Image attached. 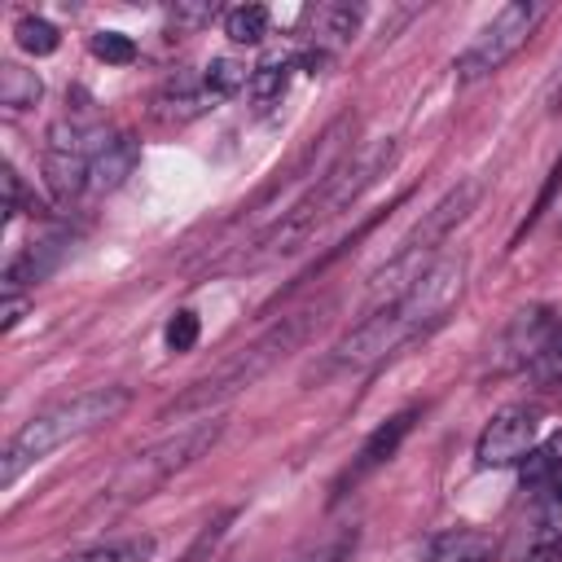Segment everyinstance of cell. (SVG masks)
Returning <instances> with one entry per match:
<instances>
[{"mask_svg":"<svg viewBox=\"0 0 562 562\" xmlns=\"http://www.w3.org/2000/svg\"><path fill=\"white\" fill-rule=\"evenodd\" d=\"M395 162V140H378L342 162H334L290 211H281V220L255 241V255L250 263H263V259H277V255H294L303 241H312L334 215H342L369 184H378Z\"/></svg>","mask_w":562,"mask_h":562,"instance_id":"6da1fadb","label":"cell"},{"mask_svg":"<svg viewBox=\"0 0 562 562\" xmlns=\"http://www.w3.org/2000/svg\"><path fill=\"white\" fill-rule=\"evenodd\" d=\"M127 404H132V391H127V386H88V391H79V395H70V400H61V404H53V408L26 417L22 430L4 443L0 483L13 487L22 470H31L35 461H44L53 448H61V443H70V439H79V435H88V430L114 422Z\"/></svg>","mask_w":562,"mask_h":562,"instance_id":"7a4b0ae2","label":"cell"},{"mask_svg":"<svg viewBox=\"0 0 562 562\" xmlns=\"http://www.w3.org/2000/svg\"><path fill=\"white\" fill-rule=\"evenodd\" d=\"M312 325H316V307H303V312L281 316V321L268 325L255 342H246L241 351H233L220 369H211V373L198 378L184 395H176L171 413H198V408H211V404H220V400H228V395L255 386V382H259L263 373H272L290 351H299V347L307 342Z\"/></svg>","mask_w":562,"mask_h":562,"instance_id":"3957f363","label":"cell"},{"mask_svg":"<svg viewBox=\"0 0 562 562\" xmlns=\"http://www.w3.org/2000/svg\"><path fill=\"white\" fill-rule=\"evenodd\" d=\"M220 435H224V417H202V422L176 426L171 435L154 439L149 448H140L136 457H127V461L114 470V479H110V487H105V501H114V505H136V501L154 496V492L167 487L180 470H189L193 461H202V457L220 443Z\"/></svg>","mask_w":562,"mask_h":562,"instance_id":"277c9868","label":"cell"},{"mask_svg":"<svg viewBox=\"0 0 562 562\" xmlns=\"http://www.w3.org/2000/svg\"><path fill=\"white\" fill-rule=\"evenodd\" d=\"M479 198H483V184H479V180H461L457 189H448V193L422 215V224L404 237L400 255L373 277V290H386V299H395L400 290H408V285L435 263V250L452 237V228L479 206Z\"/></svg>","mask_w":562,"mask_h":562,"instance_id":"5b68a950","label":"cell"},{"mask_svg":"<svg viewBox=\"0 0 562 562\" xmlns=\"http://www.w3.org/2000/svg\"><path fill=\"white\" fill-rule=\"evenodd\" d=\"M422 334H426V325H422L417 312L404 303V294L382 299V303H378L351 334H342V338L329 347V356H325V373L369 369V364L395 356L404 342H413V338H422Z\"/></svg>","mask_w":562,"mask_h":562,"instance_id":"8992f818","label":"cell"},{"mask_svg":"<svg viewBox=\"0 0 562 562\" xmlns=\"http://www.w3.org/2000/svg\"><path fill=\"white\" fill-rule=\"evenodd\" d=\"M540 18H544V9L540 4H531V0H514V4H505V9H496L483 26H479V35L461 48V57H457V83H479V79H487V75H496L527 40H531V31L540 26Z\"/></svg>","mask_w":562,"mask_h":562,"instance_id":"52a82bcc","label":"cell"},{"mask_svg":"<svg viewBox=\"0 0 562 562\" xmlns=\"http://www.w3.org/2000/svg\"><path fill=\"white\" fill-rule=\"evenodd\" d=\"M496 360L501 369H540V373H553L562 364V321L544 307H522L501 342H496Z\"/></svg>","mask_w":562,"mask_h":562,"instance_id":"ba28073f","label":"cell"},{"mask_svg":"<svg viewBox=\"0 0 562 562\" xmlns=\"http://www.w3.org/2000/svg\"><path fill=\"white\" fill-rule=\"evenodd\" d=\"M536 426H540V413H536V408H527V404L501 408V413L483 426V435H479V443H474V461H479L483 470H501V465L522 461V457L531 452V443H536Z\"/></svg>","mask_w":562,"mask_h":562,"instance_id":"9c48e42d","label":"cell"},{"mask_svg":"<svg viewBox=\"0 0 562 562\" xmlns=\"http://www.w3.org/2000/svg\"><path fill=\"white\" fill-rule=\"evenodd\" d=\"M215 105V97H211V88H206V79H202V70H176V75H167V83L154 92V123H162V127H180V123H189V119H198V114H206Z\"/></svg>","mask_w":562,"mask_h":562,"instance_id":"30bf717a","label":"cell"},{"mask_svg":"<svg viewBox=\"0 0 562 562\" xmlns=\"http://www.w3.org/2000/svg\"><path fill=\"white\" fill-rule=\"evenodd\" d=\"M413 422H417V408H404V413H395V417H386L364 443H360V452H356V461H351V470L342 474V483H338V492L334 496H342L347 492V483H360L364 474H373L378 465H386L395 452H400V443H404V435L413 430Z\"/></svg>","mask_w":562,"mask_h":562,"instance_id":"8fae6325","label":"cell"},{"mask_svg":"<svg viewBox=\"0 0 562 562\" xmlns=\"http://www.w3.org/2000/svg\"><path fill=\"white\" fill-rule=\"evenodd\" d=\"M501 540L487 527H448L430 540L426 562H496Z\"/></svg>","mask_w":562,"mask_h":562,"instance_id":"7c38bea8","label":"cell"},{"mask_svg":"<svg viewBox=\"0 0 562 562\" xmlns=\"http://www.w3.org/2000/svg\"><path fill=\"white\" fill-rule=\"evenodd\" d=\"M136 162H140V145L132 136H105L101 149L92 154V180H88V189H97V193L119 189L136 171Z\"/></svg>","mask_w":562,"mask_h":562,"instance_id":"4fadbf2b","label":"cell"},{"mask_svg":"<svg viewBox=\"0 0 562 562\" xmlns=\"http://www.w3.org/2000/svg\"><path fill=\"white\" fill-rule=\"evenodd\" d=\"M360 18H364L360 4H316L307 13V22H312V31H307L312 48L316 53H334L338 44H347L360 31Z\"/></svg>","mask_w":562,"mask_h":562,"instance_id":"5bb4252c","label":"cell"},{"mask_svg":"<svg viewBox=\"0 0 562 562\" xmlns=\"http://www.w3.org/2000/svg\"><path fill=\"white\" fill-rule=\"evenodd\" d=\"M522 483L536 501H549V496H562V439L527 452V465H522Z\"/></svg>","mask_w":562,"mask_h":562,"instance_id":"9a60e30c","label":"cell"},{"mask_svg":"<svg viewBox=\"0 0 562 562\" xmlns=\"http://www.w3.org/2000/svg\"><path fill=\"white\" fill-rule=\"evenodd\" d=\"M154 553H158L154 536H119V540H105V544L61 553L57 562H154Z\"/></svg>","mask_w":562,"mask_h":562,"instance_id":"2e32d148","label":"cell"},{"mask_svg":"<svg viewBox=\"0 0 562 562\" xmlns=\"http://www.w3.org/2000/svg\"><path fill=\"white\" fill-rule=\"evenodd\" d=\"M57 255H61V241H35V246H26V250L4 268V294H18V285L44 281V277L53 272Z\"/></svg>","mask_w":562,"mask_h":562,"instance_id":"e0dca14e","label":"cell"},{"mask_svg":"<svg viewBox=\"0 0 562 562\" xmlns=\"http://www.w3.org/2000/svg\"><path fill=\"white\" fill-rule=\"evenodd\" d=\"M40 97H44V83H40V75H35V70L13 66V61H4V66H0V105H4L9 114L31 110Z\"/></svg>","mask_w":562,"mask_h":562,"instance_id":"ac0fdd59","label":"cell"},{"mask_svg":"<svg viewBox=\"0 0 562 562\" xmlns=\"http://www.w3.org/2000/svg\"><path fill=\"white\" fill-rule=\"evenodd\" d=\"M294 66H299V61H294V57H281V53H277V57H263L259 66H250V83H246V88H250V97H255V101H263V105H268V101H277V97H285Z\"/></svg>","mask_w":562,"mask_h":562,"instance_id":"d6986e66","label":"cell"},{"mask_svg":"<svg viewBox=\"0 0 562 562\" xmlns=\"http://www.w3.org/2000/svg\"><path fill=\"white\" fill-rule=\"evenodd\" d=\"M268 26H272V18L263 4H237L224 13V35L237 44H259L268 35Z\"/></svg>","mask_w":562,"mask_h":562,"instance_id":"ffe728a7","label":"cell"},{"mask_svg":"<svg viewBox=\"0 0 562 562\" xmlns=\"http://www.w3.org/2000/svg\"><path fill=\"white\" fill-rule=\"evenodd\" d=\"M202 79H206L211 97L224 101V97H233V92H241V88L250 83V66H241V61H233V57H211V61L202 66Z\"/></svg>","mask_w":562,"mask_h":562,"instance_id":"44dd1931","label":"cell"},{"mask_svg":"<svg viewBox=\"0 0 562 562\" xmlns=\"http://www.w3.org/2000/svg\"><path fill=\"white\" fill-rule=\"evenodd\" d=\"M13 35H18V48L31 53V57H48V53H57V44H61V31H57L48 18H22V22L13 26Z\"/></svg>","mask_w":562,"mask_h":562,"instance_id":"7402d4cb","label":"cell"},{"mask_svg":"<svg viewBox=\"0 0 562 562\" xmlns=\"http://www.w3.org/2000/svg\"><path fill=\"white\" fill-rule=\"evenodd\" d=\"M92 53H97L101 61H110V66L136 61V44H132V35H123V31H97V35H92Z\"/></svg>","mask_w":562,"mask_h":562,"instance_id":"603a6c76","label":"cell"},{"mask_svg":"<svg viewBox=\"0 0 562 562\" xmlns=\"http://www.w3.org/2000/svg\"><path fill=\"white\" fill-rule=\"evenodd\" d=\"M162 338H167L171 351H189V347L198 342V316H193V312H176V316L167 321V334H162Z\"/></svg>","mask_w":562,"mask_h":562,"instance_id":"cb8c5ba5","label":"cell"},{"mask_svg":"<svg viewBox=\"0 0 562 562\" xmlns=\"http://www.w3.org/2000/svg\"><path fill=\"white\" fill-rule=\"evenodd\" d=\"M233 518H237V509H224L215 522H206V531H202V536H198V544L184 553V562H202V558H206V549H215V540L228 531V522H233Z\"/></svg>","mask_w":562,"mask_h":562,"instance_id":"d4e9b609","label":"cell"},{"mask_svg":"<svg viewBox=\"0 0 562 562\" xmlns=\"http://www.w3.org/2000/svg\"><path fill=\"white\" fill-rule=\"evenodd\" d=\"M215 18V4H176L171 9V26L176 31H189V26H202Z\"/></svg>","mask_w":562,"mask_h":562,"instance_id":"484cf974","label":"cell"},{"mask_svg":"<svg viewBox=\"0 0 562 562\" xmlns=\"http://www.w3.org/2000/svg\"><path fill=\"white\" fill-rule=\"evenodd\" d=\"M18 198H22V184H18V171L4 167V215L13 220L18 215Z\"/></svg>","mask_w":562,"mask_h":562,"instance_id":"4316f807","label":"cell"},{"mask_svg":"<svg viewBox=\"0 0 562 562\" xmlns=\"http://www.w3.org/2000/svg\"><path fill=\"white\" fill-rule=\"evenodd\" d=\"M527 562H562V536L549 540V544H536V549L527 553Z\"/></svg>","mask_w":562,"mask_h":562,"instance_id":"83f0119b","label":"cell"},{"mask_svg":"<svg viewBox=\"0 0 562 562\" xmlns=\"http://www.w3.org/2000/svg\"><path fill=\"white\" fill-rule=\"evenodd\" d=\"M22 312H26V303L18 294H4V329H13L22 321Z\"/></svg>","mask_w":562,"mask_h":562,"instance_id":"f1b7e54d","label":"cell"}]
</instances>
